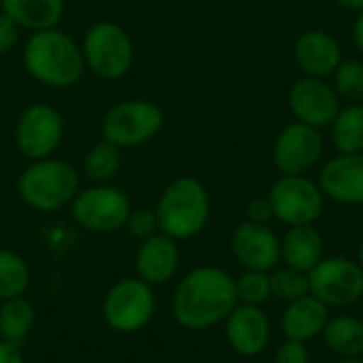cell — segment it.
<instances>
[{"label": "cell", "instance_id": "cell-1", "mask_svg": "<svg viewBox=\"0 0 363 363\" xmlns=\"http://www.w3.org/2000/svg\"><path fill=\"white\" fill-rule=\"evenodd\" d=\"M236 304V279L221 268L200 266L179 281L172 294V317L189 332H204L225 321Z\"/></svg>", "mask_w": 363, "mask_h": 363}, {"label": "cell", "instance_id": "cell-2", "mask_svg": "<svg viewBox=\"0 0 363 363\" xmlns=\"http://www.w3.org/2000/svg\"><path fill=\"white\" fill-rule=\"evenodd\" d=\"M26 72L51 89L74 87L85 74L81 43L60 28L30 32L21 49Z\"/></svg>", "mask_w": 363, "mask_h": 363}, {"label": "cell", "instance_id": "cell-3", "mask_svg": "<svg viewBox=\"0 0 363 363\" xmlns=\"http://www.w3.org/2000/svg\"><path fill=\"white\" fill-rule=\"evenodd\" d=\"M79 189V170L55 155L30 162L17 177V194L21 202L36 213H57L68 208Z\"/></svg>", "mask_w": 363, "mask_h": 363}, {"label": "cell", "instance_id": "cell-4", "mask_svg": "<svg viewBox=\"0 0 363 363\" xmlns=\"http://www.w3.org/2000/svg\"><path fill=\"white\" fill-rule=\"evenodd\" d=\"M155 215L162 234L174 240H189L198 236L208 223V191L198 179L179 177L164 187L155 204Z\"/></svg>", "mask_w": 363, "mask_h": 363}, {"label": "cell", "instance_id": "cell-5", "mask_svg": "<svg viewBox=\"0 0 363 363\" xmlns=\"http://www.w3.org/2000/svg\"><path fill=\"white\" fill-rule=\"evenodd\" d=\"M81 51L85 70L102 81H117L123 79L136 60V49L132 36L115 21L102 19L91 23L83 38Z\"/></svg>", "mask_w": 363, "mask_h": 363}, {"label": "cell", "instance_id": "cell-6", "mask_svg": "<svg viewBox=\"0 0 363 363\" xmlns=\"http://www.w3.org/2000/svg\"><path fill=\"white\" fill-rule=\"evenodd\" d=\"M164 128V111L145 98L115 102L100 121V136L115 147L134 149L151 143Z\"/></svg>", "mask_w": 363, "mask_h": 363}, {"label": "cell", "instance_id": "cell-7", "mask_svg": "<svg viewBox=\"0 0 363 363\" xmlns=\"http://www.w3.org/2000/svg\"><path fill=\"white\" fill-rule=\"evenodd\" d=\"M155 308V287L138 277L119 279L102 298V319L117 334L143 332L153 321Z\"/></svg>", "mask_w": 363, "mask_h": 363}, {"label": "cell", "instance_id": "cell-8", "mask_svg": "<svg viewBox=\"0 0 363 363\" xmlns=\"http://www.w3.org/2000/svg\"><path fill=\"white\" fill-rule=\"evenodd\" d=\"M68 208L79 228L94 234H113L125 228L132 202L130 196L113 183H91L77 191Z\"/></svg>", "mask_w": 363, "mask_h": 363}, {"label": "cell", "instance_id": "cell-9", "mask_svg": "<svg viewBox=\"0 0 363 363\" xmlns=\"http://www.w3.org/2000/svg\"><path fill=\"white\" fill-rule=\"evenodd\" d=\"M64 132L66 121L55 106L47 102H32L19 113L15 121L13 140L17 151L28 162H34L55 155L64 140Z\"/></svg>", "mask_w": 363, "mask_h": 363}, {"label": "cell", "instance_id": "cell-10", "mask_svg": "<svg viewBox=\"0 0 363 363\" xmlns=\"http://www.w3.org/2000/svg\"><path fill=\"white\" fill-rule=\"evenodd\" d=\"M311 296L328 308H345L363 298V268L347 257L321 259L311 272Z\"/></svg>", "mask_w": 363, "mask_h": 363}, {"label": "cell", "instance_id": "cell-11", "mask_svg": "<svg viewBox=\"0 0 363 363\" xmlns=\"http://www.w3.org/2000/svg\"><path fill=\"white\" fill-rule=\"evenodd\" d=\"M272 213L287 225H313L323 213V191L300 174H285L268 196Z\"/></svg>", "mask_w": 363, "mask_h": 363}, {"label": "cell", "instance_id": "cell-12", "mask_svg": "<svg viewBox=\"0 0 363 363\" xmlns=\"http://www.w3.org/2000/svg\"><path fill=\"white\" fill-rule=\"evenodd\" d=\"M230 247L245 270L272 272L281 262V240L266 223H240L230 238Z\"/></svg>", "mask_w": 363, "mask_h": 363}, {"label": "cell", "instance_id": "cell-13", "mask_svg": "<svg viewBox=\"0 0 363 363\" xmlns=\"http://www.w3.org/2000/svg\"><path fill=\"white\" fill-rule=\"evenodd\" d=\"M323 140L308 123L287 125L274 145V164L283 174H302L321 157Z\"/></svg>", "mask_w": 363, "mask_h": 363}, {"label": "cell", "instance_id": "cell-14", "mask_svg": "<svg viewBox=\"0 0 363 363\" xmlns=\"http://www.w3.org/2000/svg\"><path fill=\"white\" fill-rule=\"evenodd\" d=\"M181 264V251L174 238L166 234H155L143 242H138V249L134 253V268L136 277L151 287H160L170 283Z\"/></svg>", "mask_w": 363, "mask_h": 363}, {"label": "cell", "instance_id": "cell-15", "mask_svg": "<svg viewBox=\"0 0 363 363\" xmlns=\"http://www.w3.org/2000/svg\"><path fill=\"white\" fill-rule=\"evenodd\" d=\"M270 336V321L259 306L236 304V308L225 319V338L234 353L242 357H255L264 353Z\"/></svg>", "mask_w": 363, "mask_h": 363}, {"label": "cell", "instance_id": "cell-16", "mask_svg": "<svg viewBox=\"0 0 363 363\" xmlns=\"http://www.w3.org/2000/svg\"><path fill=\"white\" fill-rule=\"evenodd\" d=\"M289 104L294 115L313 128L330 125L338 117V100L330 85L317 77L298 81L289 91Z\"/></svg>", "mask_w": 363, "mask_h": 363}, {"label": "cell", "instance_id": "cell-17", "mask_svg": "<svg viewBox=\"0 0 363 363\" xmlns=\"http://www.w3.org/2000/svg\"><path fill=\"white\" fill-rule=\"evenodd\" d=\"M321 191L342 204H363V153H342L328 162Z\"/></svg>", "mask_w": 363, "mask_h": 363}, {"label": "cell", "instance_id": "cell-18", "mask_svg": "<svg viewBox=\"0 0 363 363\" xmlns=\"http://www.w3.org/2000/svg\"><path fill=\"white\" fill-rule=\"evenodd\" d=\"M328 321H330V308L321 300L308 294L296 302H289V306L283 313L281 328L287 340L308 342L323 334Z\"/></svg>", "mask_w": 363, "mask_h": 363}, {"label": "cell", "instance_id": "cell-19", "mask_svg": "<svg viewBox=\"0 0 363 363\" xmlns=\"http://www.w3.org/2000/svg\"><path fill=\"white\" fill-rule=\"evenodd\" d=\"M296 60L311 77H325L340 66V49L330 34L313 30L298 38Z\"/></svg>", "mask_w": 363, "mask_h": 363}, {"label": "cell", "instance_id": "cell-20", "mask_svg": "<svg viewBox=\"0 0 363 363\" xmlns=\"http://www.w3.org/2000/svg\"><path fill=\"white\" fill-rule=\"evenodd\" d=\"M0 11L6 13L21 30L38 32L60 26L66 0H2Z\"/></svg>", "mask_w": 363, "mask_h": 363}, {"label": "cell", "instance_id": "cell-21", "mask_svg": "<svg viewBox=\"0 0 363 363\" xmlns=\"http://www.w3.org/2000/svg\"><path fill=\"white\" fill-rule=\"evenodd\" d=\"M281 259L285 266L311 272L323 259V238L313 225H294L281 242Z\"/></svg>", "mask_w": 363, "mask_h": 363}, {"label": "cell", "instance_id": "cell-22", "mask_svg": "<svg viewBox=\"0 0 363 363\" xmlns=\"http://www.w3.org/2000/svg\"><path fill=\"white\" fill-rule=\"evenodd\" d=\"M36 325V308L26 298H11L0 302V340L21 347Z\"/></svg>", "mask_w": 363, "mask_h": 363}, {"label": "cell", "instance_id": "cell-23", "mask_svg": "<svg viewBox=\"0 0 363 363\" xmlns=\"http://www.w3.org/2000/svg\"><path fill=\"white\" fill-rule=\"evenodd\" d=\"M323 340L332 353L340 357H362L363 355V319L340 315L325 323Z\"/></svg>", "mask_w": 363, "mask_h": 363}, {"label": "cell", "instance_id": "cell-24", "mask_svg": "<svg viewBox=\"0 0 363 363\" xmlns=\"http://www.w3.org/2000/svg\"><path fill=\"white\" fill-rule=\"evenodd\" d=\"M81 170L89 179V183H111L121 170V149L100 138L96 145L87 149Z\"/></svg>", "mask_w": 363, "mask_h": 363}, {"label": "cell", "instance_id": "cell-25", "mask_svg": "<svg viewBox=\"0 0 363 363\" xmlns=\"http://www.w3.org/2000/svg\"><path fill=\"white\" fill-rule=\"evenodd\" d=\"M30 279L32 272L28 262L17 251L0 247V302L26 296Z\"/></svg>", "mask_w": 363, "mask_h": 363}, {"label": "cell", "instance_id": "cell-26", "mask_svg": "<svg viewBox=\"0 0 363 363\" xmlns=\"http://www.w3.org/2000/svg\"><path fill=\"white\" fill-rule=\"evenodd\" d=\"M334 145L342 153H362L363 151V106H349L334 119Z\"/></svg>", "mask_w": 363, "mask_h": 363}, {"label": "cell", "instance_id": "cell-27", "mask_svg": "<svg viewBox=\"0 0 363 363\" xmlns=\"http://www.w3.org/2000/svg\"><path fill=\"white\" fill-rule=\"evenodd\" d=\"M270 289H272V298L283 300V302H296L304 296L311 294V283H308V274L294 270L289 266L279 268L270 274Z\"/></svg>", "mask_w": 363, "mask_h": 363}, {"label": "cell", "instance_id": "cell-28", "mask_svg": "<svg viewBox=\"0 0 363 363\" xmlns=\"http://www.w3.org/2000/svg\"><path fill=\"white\" fill-rule=\"evenodd\" d=\"M236 296H238V304H251V306L266 304L272 298L270 274L268 272L245 270L236 279Z\"/></svg>", "mask_w": 363, "mask_h": 363}, {"label": "cell", "instance_id": "cell-29", "mask_svg": "<svg viewBox=\"0 0 363 363\" xmlns=\"http://www.w3.org/2000/svg\"><path fill=\"white\" fill-rule=\"evenodd\" d=\"M336 87L342 98L351 102L363 100V64L362 62H345L336 68Z\"/></svg>", "mask_w": 363, "mask_h": 363}, {"label": "cell", "instance_id": "cell-30", "mask_svg": "<svg viewBox=\"0 0 363 363\" xmlns=\"http://www.w3.org/2000/svg\"><path fill=\"white\" fill-rule=\"evenodd\" d=\"M123 230L138 242L160 234V221H157L155 208H132Z\"/></svg>", "mask_w": 363, "mask_h": 363}, {"label": "cell", "instance_id": "cell-31", "mask_svg": "<svg viewBox=\"0 0 363 363\" xmlns=\"http://www.w3.org/2000/svg\"><path fill=\"white\" fill-rule=\"evenodd\" d=\"M311 355L306 349V342H298V340H287L283 342L277 353H274V363H308Z\"/></svg>", "mask_w": 363, "mask_h": 363}, {"label": "cell", "instance_id": "cell-32", "mask_svg": "<svg viewBox=\"0 0 363 363\" xmlns=\"http://www.w3.org/2000/svg\"><path fill=\"white\" fill-rule=\"evenodd\" d=\"M19 36H21V28L6 13L0 11V55L11 53L17 47Z\"/></svg>", "mask_w": 363, "mask_h": 363}, {"label": "cell", "instance_id": "cell-33", "mask_svg": "<svg viewBox=\"0 0 363 363\" xmlns=\"http://www.w3.org/2000/svg\"><path fill=\"white\" fill-rule=\"evenodd\" d=\"M247 217L253 223H268L274 217L270 200L268 198H255V200H251L249 206H247Z\"/></svg>", "mask_w": 363, "mask_h": 363}, {"label": "cell", "instance_id": "cell-34", "mask_svg": "<svg viewBox=\"0 0 363 363\" xmlns=\"http://www.w3.org/2000/svg\"><path fill=\"white\" fill-rule=\"evenodd\" d=\"M0 363H26L19 347L0 340Z\"/></svg>", "mask_w": 363, "mask_h": 363}, {"label": "cell", "instance_id": "cell-35", "mask_svg": "<svg viewBox=\"0 0 363 363\" xmlns=\"http://www.w3.org/2000/svg\"><path fill=\"white\" fill-rule=\"evenodd\" d=\"M355 40H357V47H359V51L363 53V13L359 15L357 23H355Z\"/></svg>", "mask_w": 363, "mask_h": 363}, {"label": "cell", "instance_id": "cell-36", "mask_svg": "<svg viewBox=\"0 0 363 363\" xmlns=\"http://www.w3.org/2000/svg\"><path fill=\"white\" fill-rule=\"evenodd\" d=\"M336 2L351 11H363V0H336Z\"/></svg>", "mask_w": 363, "mask_h": 363}, {"label": "cell", "instance_id": "cell-37", "mask_svg": "<svg viewBox=\"0 0 363 363\" xmlns=\"http://www.w3.org/2000/svg\"><path fill=\"white\" fill-rule=\"evenodd\" d=\"M334 363H363V359H359V357H340L338 362Z\"/></svg>", "mask_w": 363, "mask_h": 363}, {"label": "cell", "instance_id": "cell-38", "mask_svg": "<svg viewBox=\"0 0 363 363\" xmlns=\"http://www.w3.org/2000/svg\"><path fill=\"white\" fill-rule=\"evenodd\" d=\"M359 266L363 268V245H362V249H359Z\"/></svg>", "mask_w": 363, "mask_h": 363}, {"label": "cell", "instance_id": "cell-39", "mask_svg": "<svg viewBox=\"0 0 363 363\" xmlns=\"http://www.w3.org/2000/svg\"><path fill=\"white\" fill-rule=\"evenodd\" d=\"M362 319H363V304H362Z\"/></svg>", "mask_w": 363, "mask_h": 363}, {"label": "cell", "instance_id": "cell-40", "mask_svg": "<svg viewBox=\"0 0 363 363\" xmlns=\"http://www.w3.org/2000/svg\"><path fill=\"white\" fill-rule=\"evenodd\" d=\"M0 4H2V0H0Z\"/></svg>", "mask_w": 363, "mask_h": 363}]
</instances>
